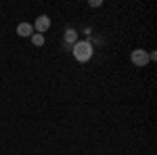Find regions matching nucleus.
I'll return each instance as SVG.
<instances>
[{
	"label": "nucleus",
	"instance_id": "obj_6",
	"mask_svg": "<svg viewBox=\"0 0 157 155\" xmlns=\"http://www.w3.org/2000/svg\"><path fill=\"white\" fill-rule=\"evenodd\" d=\"M32 44H34V46H42V44H44V36H42V34H34V36H32Z\"/></svg>",
	"mask_w": 157,
	"mask_h": 155
},
{
	"label": "nucleus",
	"instance_id": "obj_1",
	"mask_svg": "<svg viewBox=\"0 0 157 155\" xmlns=\"http://www.w3.org/2000/svg\"><path fill=\"white\" fill-rule=\"evenodd\" d=\"M92 52H94V50H92V44L86 42V40L73 44V57H75L78 63H86V61H90V59H92Z\"/></svg>",
	"mask_w": 157,
	"mask_h": 155
},
{
	"label": "nucleus",
	"instance_id": "obj_2",
	"mask_svg": "<svg viewBox=\"0 0 157 155\" xmlns=\"http://www.w3.org/2000/svg\"><path fill=\"white\" fill-rule=\"evenodd\" d=\"M130 61H132L136 67H145L147 63H149V52L143 50V48H134L132 55H130Z\"/></svg>",
	"mask_w": 157,
	"mask_h": 155
},
{
	"label": "nucleus",
	"instance_id": "obj_3",
	"mask_svg": "<svg viewBox=\"0 0 157 155\" xmlns=\"http://www.w3.org/2000/svg\"><path fill=\"white\" fill-rule=\"evenodd\" d=\"M34 27L38 29V34H42V36H44V32L50 27V17H46V15H40V17L36 19V25H34Z\"/></svg>",
	"mask_w": 157,
	"mask_h": 155
},
{
	"label": "nucleus",
	"instance_id": "obj_4",
	"mask_svg": "<svg viewBox=\"0 0 157 155\" xmlns=\"http://www.w3.org/2000/svg\"><path fill=\"white\" fill-rule=\"evenodd\" d=\"M17 34L21 38H32L34 36V25L32 23H19L17 25Z\"/></svg>",
	"mask_w": 157,
	"mask_h": 155
},
{
	"label": "nucleus",
	"instance_id": "obj_5",
	"mask_svg": "<svg viewBox=\"0 0 157 155\" xmlns=\"http://www.w3.org/2000/svg\"><path fill=\"white\" fill-rule=\"evenodd\" d=\"M65 40L75 44V42H78V32H75V29H67V32H65Z\"/></svg>",
	"mask_w": 157,
	"mask_h": 155
}]
</instances>
